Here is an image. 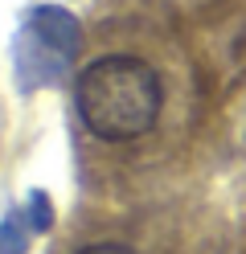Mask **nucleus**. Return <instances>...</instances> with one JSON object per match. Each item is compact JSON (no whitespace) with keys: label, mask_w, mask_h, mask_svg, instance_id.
Wrapping results in <instances>:
<instances>
[{"label":"nucleus","mask_w":246,"mask_h":254,"mask_svg":"<svg viewBox=\"0 0 246 254\" xmlns=\"http://www.w3.org/2000/svg\"><path fill=\"white\" fill-rule=\"evenodd\" d=\"M74 107L90 135L107 139V144H131L156 127L164 86L144 58L111 54L82 66L74 82Z\"/></svg>","instance_id":"1"},{"label":"nucleus","mask_w":246,"mask_h":254,"mask_svg":"<svg viewBox=\"0 0 246 254\" xmlns=\"http://www.w3.org/2000/svg\"><path fill=\"white\" fill-rule=\"evenodd\" d=\"M74 254H140V250H131V246H119V242H94V246H82Z\"/></svg>","instance_id":"2"}]
</instances>
